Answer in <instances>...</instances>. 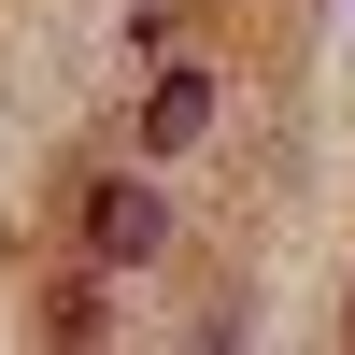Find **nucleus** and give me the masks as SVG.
<instances>
[{
    "label": "nucleus",
    "instance_id": "1",
    "mask_svg": "<svg viewBox=\"0 0 355 355\" xmlns=\"http://www.w3.org/2000/svg\"><path fill=\"white\" fill-rule=\"evenodd\" d=\"M157 242H171V199L142 185V171H100V185H85V256H100V270H142Z\"/></svg>",
    "mask_w": 355,
    "mask_h": 355
},
{
    "label": "nucleus",
    "instance_id": "2",
    "mask_svg": "<svg viewBox=\"0 0 355 355\" xmlns=\"http://www.w3.org/2000/svg\"><path fill=\"white\" fill-rule=\"evenodd\" d=\"M199 128H214V71H157V100H142V157H185Z\"/></svg>",
    "mask_w": 355,
    "mask_h": 355
}]
</instances>
